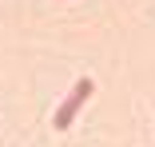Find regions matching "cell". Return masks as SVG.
<instances>
[{"label": "cell", "instance_id": "6da1fadb", "mask_svg": "<svg viewBox=\"0 0 155 147\" xmlns=\"http://www.w3.org/2000/svg\"><path fill=\"white\" fill-rule=\"evenodd\" d=\"M91 92H96V83H91V76H84V80H76V87L68 92V100L56 107V119H52V127L56 131H68L72 127V119L80 115V107L91 100Z\"/></svg>", "mask_w": 155, "mask_h": 147}]
</instances>
